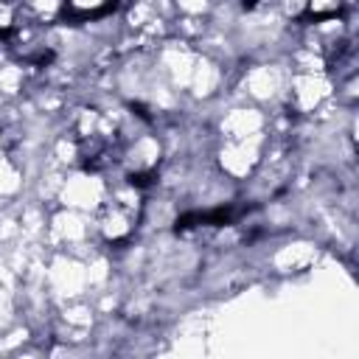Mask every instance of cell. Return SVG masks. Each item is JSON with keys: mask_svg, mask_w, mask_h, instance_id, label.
Masks as SVG:
<instances>
[{"mask_svg": "<svg viewBox=\"0 0 359 359\" xmlns=\"http://www.w3.org/2000/svg\"><path fill=\"white\" fill-rule=\"evenodd\" d=\"M8 180H17V171H14L11 160L0 154V191H8V188H14V182H8Z\"/></svg>", "mask_w": 359, "mask_h": 359, "instance_id": "obj_4", "label": "cell"}, {"mask_svg": "<svg viewBox=\"0 0 359 359\" xmlns=\"http://www.w3.org/2000/svg\"><path fill=\"white\" fill-rule=\"evenodd\" d=\"M177 8L185 17H202L210 8V0H177Z\"/></svg>", "mask_w": 359, "mask_h": 359, "instance_id": "obj_3", "label": "cell"}, {"mask_svg": "<svg viewBox=\"0 0 359 359\" xmlns=\"http://www.w3.org/2000/svg\"><path fill=\"white\" fill-rule=\"evenodd\" d=\"M22 84H25V67H20V65L0 67V90L3 93H20Z\"/></svg>", "mask_w": 359, "mask_h": 359, "instance_id": "obj_2", "label": "cell"}, {"mask_svg": "<svg viewBox=\"0 0 359 359\" xmlns=\"http://www.w3.org/2000/svg\"><path fill=\"white\" fill-rule=\"evenodd\" d=\"M115 8V0H65L62 6V17L70 20H93V17H104Z\"/></svg>", "mask_w": 359, "mask_h": 359, "instance_id": "obj_1", "label": "cell"}]
</instances>
